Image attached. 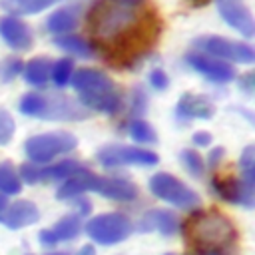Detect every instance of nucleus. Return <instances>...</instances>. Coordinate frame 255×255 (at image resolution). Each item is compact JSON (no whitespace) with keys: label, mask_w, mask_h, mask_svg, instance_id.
<instances>
[{"label":"nucleus","mask_w":255,"mask_h":255,"mask_svg":"<svg viewBox=\"0 0 255 255\" xmlns=\"http://www.w3.org/2000/svg\"><path fill=\"white\" fill-rule=\"evenodd\" d=\"M86 191H96L106 199L120 201V203H129L137 199V185L129 181L128 177H116V175H98L92 173L90 169H84L70 179L62 181L60 187L56 189V197L60 201H72L74 197L84 195Z\"/></svg>","instance_id":"obj_1"},{"label":"nucleus","mask_w":255,"mask_h":255,"mask_svg":"<svg viewBox=\"0 0 255 255\" xmlns=\"http://www.w3.org/2000/svg\"><path fill=\"white\" fill-rule=\"evenodd\" d=\"M72 86L78 94V104L88 112L118 114L122 108V94L116 82L102 70L80 68L72 76Z\"/></svg>","instance_id":"obj_2"},{"label":"nucleus","mask_w":255,"mask_h":255,"mask_svg":"<svg viewBox=\"0 0 255 255\" xmlns=\"http://www.w3.org/2000/svg\"><path fill=\"white\" fill-rule=\"evenodd\" d=\"M141 6L120 0H98L90 12V32L102 42H116L131 34L141 20Z\"/></svg>","instance_id":"obj_3"},{"label":"nucleus","mask_w":255,"mask_h":255,"mask_svg":"<svg viewBox=\"0 0 255 255\" xmlns=\"http://www.w3.org/2000/svg\"><path fill=\"white\" fill-rule=\"evenodd\" d=\"M18 110L28 118L52 120V122H78L90 116L86 108H82L66 94L28 92L20 98Z\"/></svg>","instance_id":"obj_4"},{"label":"nucleus","mask_w":255,"mask_h":255,"mask_svg":"<svg viewBox=\"0 0 255 255\" xmlns=\"http://www.w3.org/2000/svg\"><path fill=\"white\" fill-rule=\"evenodd\" d=\"M187 233L197 249H219L231 245L237 239L235 225L219 211L195 213L189 219Z\"/></svg>","instance_id":"obj_5"},{"label":"nucleus","mask_w":255,"mask_h":255,"mask_svg":"<svg viewBox=\"0 0 255 255\" xmlns=\"http://www.w3.org/2000/svg\"><path fill=\"white\" fill-rule=\"evenodd\" d=\"M78 145L76 135L68 131H50V133H38L24 141V153L28 161L32 163H50L56 157L70 153Z\"/></svg>","instance_id":"obj_6"},{"label":"nucleus","mask_w":255,"mask_h":255,"mask_svg":"<svg viewBox=\"0 0 255 255\" xmlns=\"http://www.w3.org/2000/svg\"><path fill=\"white\" fill-rule=\"evenodd\" d=\"M147 187L157 199H161L177 209H183V211H193L201 203V197L189 185H185L181 179H177L175 175L165 173V171L153 173L149 177Z\"/></svg>","instance_id":"obj_7"},{"label":"nucleus","mask_w":255,"mask_h":255,"mask_svg":"<svg viewBox=\"0 0 255 255\" xmlns=\"http://www.w3.org/2000/svg\"><path fill=\"white\" fill-rule=\"evenodd\" d=\"M84 231L98 245H116L131 235L133 223L128 215L120 211H112V213H100L88 219V223L84 225Z\"/></svg>","instance_id":"obj_8"},{"label":"nucleus","mask_w":255,"mask_h":255,"mask_svg":"<svg viewBox=\"0 0 255 255\" xmlns=\"http://www.w3.org/2000/svg\"><path fill=\"white\" fill-rule=\"evenodd\" d=\"M195 52L207 54L211 58L223 60L227 64H253L255 62V50L247 42H235L223 36H201L193 40Z\"/></svg>","instance_id":"obj_9"},{"label":"nucleus","mask_w":255,"mask_h":255,"mask_svg":"<svg viewBox=\"0 0 255 255\" xmlns=\"http://www.w3.org/2000/svg\"><path fill=\"white\" fill-rule=\"evenodd\" d=\"M96 159L106 169L124 167V165L153 167L159 161L155 151L145 149V147H137V145H126V143H110V145L100 147V151L96 153Z\"/></svg>","instance_id":"obj_10"},{"label":"nucleus","mask_w":255,"mask_h":255,"mask_svg":"<svg viewBox=\"0 0 255 255\" xmlns=\"http://www.w3.org/2000/svg\"><path fill=\"white\" fill-rule=\"evenodd\" d=\"M185 62L189 68H193L199 76L207 78L209 82H215V84H227L235 78V68L223 60H217V58H211L207 54H201V52H189L185 56Z\"/></svg>","instance_id":"obj_11"},{"label":"nucleus","mask_w":255,"mask_h":255,"mask_svg":"<svg viewBox=\"0 0 255 255\" xmlns=\"http://www.w3.org/2000/svg\"><path fill=\"white\" fill-rule=\"evenodd\" d=\"M0 38L4 40L8 48L16 52H26L34 44V34L30 26L22 18L12 16V14L0 18Z\"/></svg>","instance_id":"obj_12"},{"label":"nucleus","mask_w":255,"mask_h":255,"mask_svg":"<svg viewBox=\"0 0 255 255\" xmlns=\"http://www.w3.org/2000/svg\"><path fill=\"white\" fill-rule=\"evenodd\" d=\"M82 217L78 213H68L62 219H58L50 229H42L38 233V241L44 247H54L62 241H72L82 233Z\"/></svg>","instance_id":"obj_13"},{"label":"nucleus","mask_w":255,"mask_h":255,"mask_svg":"<svg viewBox=\"0 0 255 255\" xmlns=\"http://www.w3.org/2000/svg\"><path fill=\"white\" fill-rule=\"evenodd\" d=\"M40 221V209L34 201L16 199L0 211V223L8 229H22Z\"/></svg>","instance_id":"obj_14"},{"label":"nucleus","mask_w":255,"mask_h":255,"mask_svg":"<svg viewBox=\"0 0 255 255\" xmlns=\"http://www.w3.org/2000/svg\"><path fill=\"white\" fill-rule=\"evenodd\" d=\"M219 16L241 36L251 38L255 34V20L249 12V8L239 0H219L217 4Z\"/></svg>","instance_id":"obj_15"},{"label":"nucleus","mask_w":255,"mask_h":255,"mask_svg":"<svg viewBox=\"0 0 255 255\" xmlns=\"http://www.w3.org/2000/svg\"><path fill=\"white\" fill-rule=\"evenodd\" d=\"M211 187L219 199H225L229 203H239L243 207L255 205V193L253 187L243 183L241 179H213Z\"/></svg>","instance_id":"obj_16"},{"label":"nucleus","mask_w":255,"mask_h":255,"mask_svg":"<svg viewBox=\"0 0 255 255\" xmlns=\"http://www.w3.org/2000/svg\"><path fill=\"white\" fill-rule=\"evenodd\" d=\"M215 114V106L207 96L201 94H183L175 106V116L179 120H209Z\"/></svg>","instance_id":"obj_17"},{"label":"nucleus","mask_w":255,"mask_h":255,"mask_svg":"<svg viewBox=\"0 0 255 255\" xmlns=\"http://www.w3.org/2000/svg\"><path fill=\"white\" fill-rule=\"evenodd\" d=\"M137 229L143 231V233L157 231V233L169 237V235L177 233V229H179V219H177V215H175L173 211H169V209H157V207H155V209L145 211V213L139 217Z\"/></svg>","instance_id":"obj_18"},{"label":"nucleus","mask_w":255,"mask_h":255,"mask_svg":"<svg viewBox=\"0 0 255 255\" xmlns=\"http://www.w3.org/2000/svg\"><path fill=\"white\" fill-rule=\"evenodd\" d=\"M82 6L78 4H70V6H62L56 12H52L46 18V30L54 36H62V34H70L72 30H76L80 26L82 20Z\"/></svg>","instance_id":"obj_19"},{"label":"nucleus","mask_w":255,"mask_h":255,"mask_svg":"<svg viewBox=\"0 0 255 255\" xmlns=\"http://www.w3.org/2000/svg\"><path fill=\"white\" fill-rule=\"evenodd\" d=\"M86 165L76 161V159H62V161H56V163H50V165H44L40 167V183L42 181H54V183H62L66 179H70L72 175L84 171Z\"/></svg>","instance_id":"obj_20"},{"label":"nucleus","mask_w":255,"mask_h":255,"mask_svg":"<svg viewBox=\"0 0 255 255\" xmlns=\"http://www.w3.org/2000/svg\"><path fill=\"white\" fill-rule=\"evenodd\" d=\"M54 44L64 50L68 56H74V58H84V60H90L96 56V46L82 38V36H76V34H62V36H56L54 38Z\"/></svg>","instance_id":"obj_21"},{"label":"nucleus","mask_w":255,"mask_h":255,"mask_svg":"<svg viewBox=\"0 0 255 255\" xmlns=\"http://www.w3.org/2000/svg\"><path fill=\"white\" fill-rule=\"evenodd\" d=\"M50 72H52V60L46 56L32 58L22 68V76L32 88H44L50 80Z\"/></svg>","instance_id":"obj_22"},{"label":"nucleus","mask_w":255,"mask_h":255,"mask_svg":"<svg viewBox=\"0 0 255 255\" xmlns=\"http://www.w3.org/2000/svg\"><path fill=\"white\" fill-rule=\"evenodd\" d=\"M56 2H62V0H2L0 6L10 12L12 16H32V14H38L46 8H50L52 4Z\"/></svg>","instance_id":"obj_23"},{"label":"nucleus","mask_w":255,"mask_h":255,"mask_svg":"<svg viewBox=\"0 0 255 255\" xmlns=\"http://www.w3.org/2000/svg\"><path fill=\"white\" fill-rule=\"evenodd\" d=\"M128 133L129 137L135 141V143H141V145H149V143H155L157 141V135H155V129L149 126L147 120L143 118H133L129 120L128 124Z\"/></svg>","instance_id":"obj_24"},{"label":"nucleus","mask_w":255,"mask_h":255,"mask_svg":"<svg viewBox=\"0 0 255 255\" xmlns=\"http://www.w3.org/2000/svg\"><path fill=\"white\" fill-rule=\"evenodd\" d=\"M22 191V181L10 161L0 163V193L2 195H18Z\"/></svg>","instance_id":"obj_25"},{"label":"nucleus","mask_w":255,"mask_h":255,"mask_svg":"<svg viewBox=\"0 0 255 255\" xmlns=\"http://www.w3.org/2000/svg\"><path fill=\"white\" fill-rule=\"evenodd\" d=\"M76 68H74V60L72 58H60L56 62H52V72H50V80L58 86V88H66L72 82Z\"/></svg>","instance_id":"obj_26"},{"label":"nucleus","mask_w":255,"mask_h":255,"mask_svg":"<svg viewBox=\"0 0 255 255\" xmlns=\"http://www.w3.org/2000/svg\"><path fill=\"white\" fill-rule=\"evenodd\" d=\"M239 171H241V181L255 187V147L249 145L239 157Z\"/></svg>","instance_id":"obj_27"},{"label":"nucleus","mask_w":255,"mask_h":255,"mask_svg":"<svg viewBox=\"0 0 255 255\" xmlns=\"http://www.w3.org/2000/svg\"><path fill=\"white\" fill-rule=\"evenodd\" d=\"M181 163L191 177H201L205 171V161L195 149H183L181 151Z\"/></svg>","instance_id":"obj_28"},{"label":"nucleus","mask_w":255,"mask_h":255,"mask_svg":"<svg viewBox=\"0 0 255 255\" xmlns=\"http://www.w3.org/2000/svg\"><path fill=\"white\" fill-rule=\"evenodd\" d=\"M22 68H24L22 60L16 58V56L2 60V62H0V82H10V80H14L18 74H22Z\"/></svg>","instance_id":"obj_29"},{"label":"nucleus","mask_w":255,"mask_h":255,"mask_svg":"<svg viewBox=\"0 0 255 255\" xmlns=\"http://www.w3.org/2000/svg\"><path fill=\"white\" fill-rule=\"evenodd\" d=\"M14 129H16V124H14L12 116L4 108H0V145H6L12 139Z\"/></svg>","instance_id":"obj_30"},{"label":"nucleus","mask_w":255,"mask_h":255,"mask_svg":"<svg viewBox=\"0 0 255 255\" xmlns=\"http://www.w3.org/2000/svg\"><path fill=\"white\" fill-rule=\"evenodd\" d=\"M40 167H42V165L32 163V161L22 163L20 169H18V177H20V181H22V183H30V185L40 183Z\"/></svg>","instance_id":"obj_31"},{"label":"nucleus","mask_w":255,"mask_h":255,"mask_svg":"<svg viewBox=\"0 0 255 255\" xmlns=\"http://www.w3.org/2000/svg\"><path fill=\"white\" fill-rule=\"evenodd\" d=\"M149 84H151V88H155V90H167V86H169V78H167V74L163 72V70H151L149 72Z\"/></svg>","instance_id":"obj_32"},{"label":"nucleus","mask_w":255,"mask_h":255,"mask_svg":"<svg viewBox=\"0 0 255 255\" xmlns=\"http://www.w3.org/2000/svg\"><path fill=\"white\" fill-rule=\"evenodd\" d=\"M72 203L76 205V213H78L80 217L90 215V211H92V203H90V199H88V197H84V195L74 197V199H72Z\"/></svg>","instance_id":"obj_33"},{"label":"nucleus","mask_w":255,"mask_h":255,"mask_svg":"<svg viewBox=\"0 0 255 255\" xmlns=\"http://www.w3.org/2000/svg\"><path fill=\"white\" fill-rule=\"evenodd\" d=\"M145 102H147V96H145L141 90H135V92H133V100H131V110L137 112V114H143L145 108H147Z\"/></svg>","instance_id":"obj_34"},{"label":"nucleus","mask_w":255,"mask_h":255,"mask_svg":"<svg viewBox=\"0 0 255 255\" xmlns=\"http://www.w3.org/2000/svg\"><path fill=\"white\" fill-rule=\"evenodd\" d=\"M223 155H225V149L223 147H213L207 155V167L209 169H217L219 163L223 161Z\"/></svg>","instance_id":"obj_35"},{"label":"nucleus","mask_w":255,"mask_h":255,"mask_svg":"<svg viewBox=\"0 0 255 255\" xmlns=\"http://www.w3.org/2000/svg\"><path fill=\"white\" fill-rule=\"evenodd\" d=\"M193 143L197 147H207L211 143V133L209 131H195L193 133Z\"/></svg>","instance_id":"obj_36"},{"label":"nucleus","mask_w":255,"mask_h":255,"mask_svg":"<svg viewBox=\"0 0 255 255\" xmlns=\"http://www.w3.org/2000/svg\"><path fill=\"white\" fill-rule=\"evenodd\" d=\"M76 255H96V247L94 245H82L76 251Z\"/></svg>","instance_id":"obj_37"},{"label":"nucleus","mask_w":255,"mask_h":255,"mask_svg":"<svg viewBox=\"0 0 255 255\" xmlns=\"http://www.w3.org/2000/svg\"><path fill=\"white\" fill-rule=\"evenodd\" d=\"M191 255H223L219 249H197L195 253H191Z\"/></svg>","instance_id":"obj_38"},{"label":"nucleus","mask_w":255,"mask_h":255,"mask_svg":"<svg viewBox=\"0 0 255 255\" xmlns=\"http://www.w3.org/2000/svg\"><path fill=\"white\" fill-rule=\"evenodd\" d=\"M120 2H126V4H131V6H143L145 0H120Z\"/></svg>","instance_id":"obj_39"},{"label":"nucleus","mask_w":255,"mask_h":255,"mask_svg":"<svg viewBox=\"0 0 255 255\" xmlns=\"http://www.w3.org/2000/svg\"><path fill=\"white\" fill-rule=\"evenodd\" d=\"M6 205H8V199H6V195H2V193H0V211H2Z\"/></svg>","instance_id":"obj_40"},{"label":"nucleus","mask_w":255,"mask_h":255,"mask_svg":"<svg viewBox=\"0 0 255 255\" xmlns=\"http://www.w3.org/2000/svg\"><path fill=\"white\" fill-rule=\"evenodd\" d=\"M48 255H68V253H64V251H56V253H48Z\"/></svg>","instance_id":"obj_41"},{"label":"nucleus","mask_w":255,"mask_h":255,"mask_svg":"<svg viewBox=\"0 0 255 255\" xmlns=\"http://www.w3.org/2000/svg\"><path fill=\"white\" fill-rule=\"evenodd\" d=\"M165 255H173V253H165Z\"/></svg>","instance_id":"obj_42"}]
</instances>
